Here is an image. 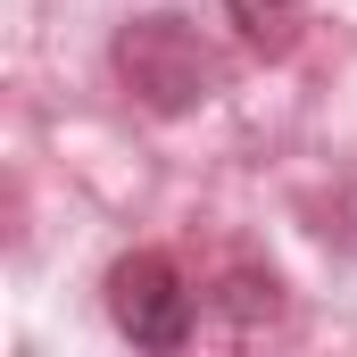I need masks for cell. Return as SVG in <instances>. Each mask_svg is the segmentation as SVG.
I'll list each match as a JSON object with an SVG mask.
<instances>
[{
  "label": "cell",
  "instance_id": "6da1fadb",
  "mask_svg": "<svg viewBox=\"0 0 357 357\" xmlns=\"http://www.w3.org/2000/svg\"><path fill=\"white\" fill-rule=\"evenodd\" d=\"M116 75H125V91H133L142 108H158V116H183V108H199L208 91L225 84L216 50H208L183 17H133V25L116 33Z\"/></svg>",
  "mask_w": 357,
  "mask_h": 357
},
{
  "label": "cell",
  "instance_id": "3957f363",
  "mask_svg": "<svg viewBox=\"0 0 357 357\" xmlns=\"http://www.w3.org/2000/svg\"><path fill=\"white\" fill-rule=\"evenodd\" d=\"M225 17L241 25V42H250V50L282 59V50L299 42V25H307V0H225Z\"/></svg>",
  "mask_w": 357,
  "mask_h": 357
},
{
  "label": "cell",
  "instance_id": "7a4b0ae2",
  "mask_svg": "<svg viewBox=\"0 0 357 357\" xmlns=\"http://www.w3.org/2000/svg\"><path fill=\"white\" fill-rule=\"evenodd\" d=\"M108 316L133 349H183L191 341V282H183L175 258L158 250H133L108 266Z\"/></svg>",
  "mask_w": 357,
  "mask_h": 357
}]
</instances>
